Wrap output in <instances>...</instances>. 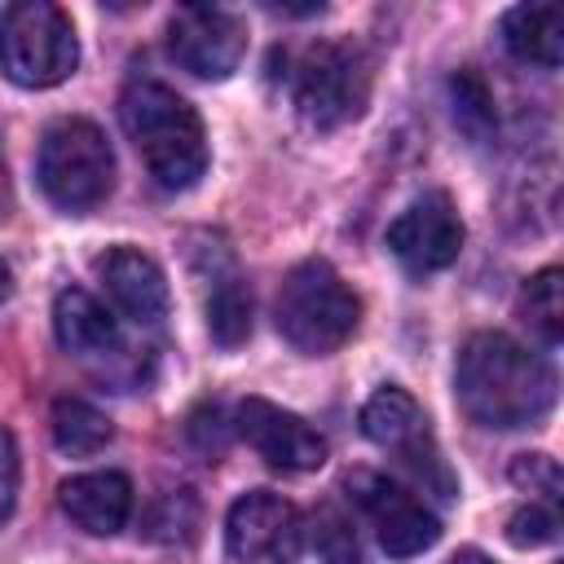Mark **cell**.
<instances>
[{
    "instance_id": "cell-9",
    "label": "cell",
    "mask_w": 564,
    "mask_h": 564,
    "mask_svg": "<svg viewBox=\"0 0 564 564\" xmlns=\"http://www.w3.org/2000/svg\"><path fill=\"white\" fill-rule=\"evenodd\" d=\"M348 489L388 555H419L441 538L436 511L410 485L379 476V471H357L348 476Z\"/></svg>"
},
{
    "instance_id": "cell-17",
    "label": "cell",
    "mask_w": 564,
    "mask_h": 564,
    "mask_svg": "<svg viewBox=\"0 0 564 564\" xmlns=\"http://www.w3.org/2000/svg\"><path fill=\"white\" fill-rule=\"evenodd\" d=\"M48 423H53V445L62 454H97L115 436L110 419L93 401H84V397H57Z\"/></svg>"
},
{
    "instance_id": "cell-10",
    "label": "cell",
    "mask_w": 564,
    "mask_h": 564,
    "mask_svg": "<svg viewBox=\"0 0 564 564\" xmlns=\"http://www.w3.org/2000/svg\"><path fill=\"white\" fill-rule=\"evenodd\" d=\"M167 53L198 79H229L247 53V26L220 4H181L167 22Z\"/></svg>"
},
{
    "instance_id": "cell-12",
    "label": "cell",
    "mask_w": 564,
    "mask_h": 564,
    "mask_svg": "<svg viewBox=\"0 0 564 564\" xmlns=\"http://www.w3.org/2000/svg\"><path fill=\"white\" fill-rule=\"evenodd\" d=\"M238 436L269 463L282 471H313L326 463V441L317 427H308L300 414L264 401V397H247L238 405Z\"/></svg>"
},
{
    "instance_id": "cell-4",
    "label": "cell",
    "mask_w": 564,
    "mask_h": 564,
    "mask_svg": "<svg viewBox=\"0 0 564 564\" xmlns=\"http://www.w3.org/2000/svg\"><path fill=\"white\" fill-rule=\"evenodd\" d=\"M40 189L62 212H88L115 189V150L88 119H57L35 154Z\"/></svg>"
},
{
    "instance_id": "cell-21",
    "label": "cell",
    "mask_w": 564,
    "mask_h": 564,
    "mask_svg": "<svg viewBox=\"0 0 564 564\" xmlns=\"http://www.w3.org/2000/svg\"><path fill=\"white\" fill-rule=\"evenodd\" d=\"M555 533H560V502L529 498V507H520L507 520V538L516 546H546V542H555Z\"/></svg>"
},
{
    "instance_id": "cell-16",
    "label": "cell",
    "mask_w": 564,
    "mask_h": 564,
    "mask_svg": "<svg viewBox=\"0 0 564 564\" xmlns=\"http://www.w3.org/2000/svg\"><path fill=\"white\" fill-rule=\"evenodd\" d=\"M502 40L511 48V57L533 62L542 70L560 66V48H564V13L560 4H516L502 18Z\"/></svg>"
},
{
    "instance_id": "cell-7",
    "label": "cell",
    "mask_w": 564,
    "mask_h": 564,
    "mask_svg": "<svg viewBox=\"0 0 564 564\" xmlns=\"http://www.w3.org/2000/svg\"><path fill=\"white\" fill-rule=\"evenodd\" d=\"M361 432L383 449L392 454L423 489L441 494V498H454V476L441 458V445L427 427V414L419 410V401L397 388V383H383L366 405H361Z\"/></svg>"
},
{
    "instance_id": "cell-25",
    "label": "cell",
    "mask_w": 564,
    "mask_h": 564,
    "mask_svg": "<svg viewBox=\"0 0 564 564\" xmlns=\"http://www.w3.org/2000/svg\"><path fill=\"white\" fill-rule=\"evenodd\" d=\"M9 291H13V269L0 260V300H9Z\"/></svg>"
},
{
    "instance_id": "cell-18",
    "label": "cell",
    "mask_w": 564,
    "mask_h": 564,
    "mask_svg": "<svg viewBox=\"0 0 564 564\" xmlns=\"http://www.w3.org/2000/svg\"><path fill=\"white\" fill-rule=\"evenodd\" d=\"M207 330L220 348H238L251 335V291L238 273L216 278V286L207 295Z\"/></svg>"
},
{
    "instance_id": "cell-3",
    "label": "cell",
    "mask_w": 564,
    "mask_h": 564,
    "mask_svg": "<svg viewBox=\"0 0 564 564\" xmlns=\"http://www.w3.org/2000/svg\"><path fill=\"white\" fill-rule=\"evenodd\" d=\"M273 322L291 348L308 357H326L357 330L361 300L326 260H304L282 278L273 300Z\"/></svg>"
},
{
    "instance_id": "cell-20",
    "label": "cell",
    "mask_w": 564,
    "mask_h": 564,
    "mask_svg": "<svg viewBox=\"0 0 564 564\" xmlns=\"http://www.w3.org/2000/svg\"><path fill=\"white\" fill-rule=\"evenodd\" d=\"M313 546L322 555V564H361V542H357V524L344 507L326 502L313 511Z\"/></svg>"
},
{
    "instance_id": "cell-8",
    "label": "cell",
    "mask_w": 564,
    "mask_h": 564,
    "mask_svg": "<svg viewBox=\"0 0 564 564\" xmlns=\"http://www.w3.org/2000/svg\"><path fill=\"white\" fill-rule=\"evenodd\" d=\"M225 546L238 564H295L304 551V516L282 494L251 489L225 516Z\"/></svg>"
},
{
    "instance_id": "cell-13",
    "label": "cell",
    "mask_w": 564,
    "mask_h": 564,
    "mask_svg": "<svg viewBox=\"0 0 564 564\" xmlns=\"http://www.w3.org/2000/svg\"><path fill=\"white\" fill-rule=\"evenodd\" d=\"M97 278L106 282L115 308L128 322H137V326L163 322V313H167V278H163V269L145 251H137V247H110L97 260Z\"/></svg>"
},
{
    "instance_id": "cell-26",
    "label": "cell",
    "mask_w": 564,
    "mask_h": 564,
    "mask_svg": "<svg viewBox=\"0 0 564 564\" xmlns=\"http://www.w3.org/2000/svg\"><path fill=\"white\" fill-rule=\"evenodd\" d=\"M0 203H4V167H0Z\"/></svg>"
},
{
    "instance_id": "cell-14",
    "label": "cell",
    "mask_w": 564,
    "mask_h": 564,
    "mask_svg": "<svg viewBox=\"0 0 564 564\" xmlns=\"http://www.w3.org/2000/svg\"><path fill=\"white\" fill-rule=\"evenodd\" d=\"M53 330H57V344L79 361H110L123 352V335H119L115 313L97 295H88L84 286L57 291Z\"/></svg>"
},
{
    "instance_id": "cell-5",
    "label": "cell",
    "mask_w": 564,
    "mask_h": 564,
    "mask_svg": "<svg viewBox=\"0 0 564 564\" xmlns=\"http://www.w3.org/2000/svg\"><path fill=\"white\" fill-rule=\"evenodd\" d=\"M79 62L70 18L48 0H18L0 13V70L22 88H53Z\"/></svg>"
},
{
    "instance_id": "cell-19",
    "label": "cell",
    "mask_w": 564,
    "mask_h": 564,
    "mask_svg": "<svg viewBox=\"0 0 564 564\" xmlns=\"http://www.w3.org/2000/svg\"><path fill=\"white\" fill-rule=\"evenodd\" d=\"M520 317L529 322V330L542 339V344H560L564 335V282H560V269H542L524 282L520 291Z\"/></svg>"
},
{
    "instance_id": "cell-24",
    "label": "cell",
    "mask_w": 564,
    "mask_h": 564,
    "mask_svg": "<svg viewBox=\"0 0 564 564\" xmlns=\"http://www.w3.org/2000/svg\"><path fill=\"white\" fill-rule=\"evenodd\" d=\"M445 564H494V560H489L485 551H476V546H467V551H454V555H449Z\"/></svg>"
},
{
    "instance_id": "cell-15",
    "label": "cell",
    "mask_w": 564,
    "mask_h": 564,
    "mask_svg": "<svg viewBox=\"0 0 564 564\" xmlns=\"http://www.w3.org/2000/svg\"><path fill=\"white\" fill-rule=\"evenodd\" d=\"M62 511L93 538H110L132 516V480L123 471H84L62 480Z\"/></svg>"
},
{
    "instance_id": "cell-23",
    "label": "cell",
    "mask_w": 564,
    "mask_h": 564,
    "mask_svg": "<svg viewBox=\"0 0 564 564\" xmlns=\"http://www.w3.org/2000/svg\"><path fill=\"white\" fill-rule=\"evenodd\" d=\"M13 498H18V445L9 427H0V520L13 511Z\"/></svg>"
},
{
    "instance_id": "cell-22",
    "label": "cell",
    "mask_w": 564,
    "mask_h": 564,
    "mask_svg": "<svg viewBox=\"0 0 564 564\" xmlns=\"http://www.w3.org/2000/svg\"><path fill=\"white\" fill-rule=\"evenodd\" d=\"M511 476H516L520 485H529L533 498L560 502V467H555L551 454H520L516 467H511Z\"/></svg>"
},
{
    "instance_id": "cell-1",
    "label": "cell",
    "mask_w": 564,
    "mask_h": 564,
    "mask_svg": "<svg viewBox=\"0 0 564 564\" xmlns=\"http://www.w3.org/2000/svg\"><path fill=\"white\" fill-rule=\"evenodd\" d=\"M454 392L471 423L480 427H529L555 405V370L502 330H476L458 348Z\"/></svg>"
},
{
    "instance_id": "cell-11",
    "label": "cell",
    "mask_w": 564,
    "mask_h": 564,
    "mask_svg": "<svg viewBox=\"0 0 564 564\" xmlns=\"http://www.w3.org/2000/svg\"><path fill=\"white\" fill-rule=\"evenodd\" d=\"M388 251L401 260L405 273H441L463 251V220L445 194L414 198L392 225H388Z\"/></svg>"
},
{
    "instance_id": "cell-6",
    "label": "cell",
    "mask_w": 564,
    "mask_h": 564,
    "mask_svg": "<svg viewBox=\"0 0 564 564\" xmlns=\"http://www.w3.org/2000/svg\"><path fill=\"white\" fill-rule=\"evenodd\" d=\"M291 97H295L300 119L322 128V132L352 123L366 110V97H370L366 57L352 44H339V40L308 44L300 53L295 70H291Z\"/></svg>"
},
{
    "instance_id": "cell-2",
    "label": "cell",
    "mask_w": 564,
    "mask_h": 564,
    "mask_svg": "<svg viewBox=\"0 0 564 564\" xmlns=\"http://www.w3.org/2000/svg\"><path fill=\"white\" fill-rule=\"evenodd\" d=\"M119 119L159 189H189L207 172V137L198 110L159 79H132L119 97Z\"/></svg>"
}]
</instances>
